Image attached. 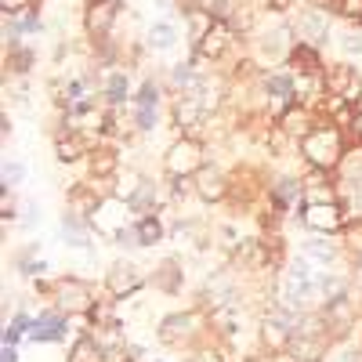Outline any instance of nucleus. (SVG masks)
I'll return each mask as SVG.
<instances>
[{"label": "nucleus", "instance_id": "f257e3e1", "mask_svg": "<svg viewBox=\"0 0 362 362\" xmlns=\"http://www.w3.org/2000/svg\"><path fill=\"white\" fill-rule=\"evenodd\" d=\"M348 134L341 127H334L329 119H322V124H315L305 138L297 141V156L305 167H315V170H326V174H337V167L344 163L348 156Z\"/></svg>", "mask_w": 362, "mask_h": 362}, {"label": "nucleus", "instance_id": "f03ea898", "mask_svg": "<svg viewBox=\"0 0 362 362\" xmlns=\"http://www.w3.org/2000/svg\"><path fill=\"white\" fill-rule=\"evenodd\" d=\"M206 163H210V156H206V141L203 138L174 134V141L167 145V153H163V177L167 181H174V177H196Z\"/></svg>", "mask_w": 362, "mask_h": 362}, {"label": "nucleus", "instance_id": "7ed1b4c3", "mask_svg": "<svg viewBox=\"0 0 362 362\" xmlns=\"http://www.w3.org/2000/svg\"><path fill=\"white\" fill-rule=\"evenodd\" d=\"M51 300H54V308H58V312H66V315L73 319V315H87L90 308H95L98 290H95V283H90V279L62 276V279H54Z\"/></svg>", "mask_w": 362, "mask_h": 362}, {"label": "nucleus", "instance_id": "20e7f679", "mask_svg": "<svg viewBox=\"0 0 362 362\" xmlns=\"http://www.w3.org/2000/svg\"><path fill=\"white\" fill-rule=\"evenodd\" d=\"M203 322H206L203 308H192V312H170V315L156 326V337H160V344H167V348H189L192 341L203 337V329H206Z\"/></svg>", "mask_w": 362, "mask_h": 362}, {"label": "nucleus", "instance_id": "39448f33", "mask_svg": "<svg viewBox=\"0 0 362 362\" xmlns=\"http://www.w3.org/2000/svg\"><path fill=\"white\" fill-rule=\"evenodd\" d=\"M290 25H293L297 44H312V47H319V51L329 44V37H334V22H329V11L312 8V4L297 8L293 18H290Z\"/></svg>", "mask_w": 362, "mask_h": 362}, {"label": "nucleus", "instance_id": "423d86ee", "mask_svg": "<svg viewBox=\"0 0 362 362\" xmlns=\"http://www.w3.org/2000/svg\"><path fill=\"white\" fill-rule=\"evenodd\" d=\"M297 221L319 235H344L348 232V210H344V203H308V206H300Z\"/></svg>", "mask_w": 362, "mask_h": 362}, {"label": "nucleus", "instance_id": "0eeeda50", "mask_svg": "<svg viewBox=\"0 0 362 362\" xmlns=\"http://www.w3.org/2000/svg\"><path fill=\"white\" fill-rule=\"evenodd\" d=\"M119 18V0H87L83 8V33L90 37V44H109L112 25Z\"/></svg>", "mask_w": 362, "mask_h": 362}, {"label": "nucleus", "instance_id": "6e6552de", "mask_svg": "<svg viewBox=\"0 0 362 362\" xmlns=\"http://www.w3.org/2000/svg\"><path fill=\"white\" fill-rule=\"evenodd\" d=\"M145 283H148V279H145L141 264H134V261H127V257L112 261V264H109V272H105V279H102L105 293H109V297H116V300L134 297V293H138Z\"/></svg>", "mask_w": 362, "mask_h": 362}, {"label": "nucleus", "instance_id": "1a4fd4ad", "mask_svg": "<svg viewBox=\"0 0 362 362\" xmlns=\"http://www.w3.org/2000/svg\"><path fill=\"white\" fill-rule=\"evenodd\" d=\"M192 189H196V199L206 203V206H218V203H228V192H232V177L221 163L210 160L196 177H192Z\"/></svg>", "mask_w": 362, "mask_h": 362}, {"label": "nucleus", "instance_id": "9d476101", "mask_svg": "<svg viewBox=\"0 0 362 362\" xmlns=\"http://www.w3.org/2000/svg\"><path fill=\"white\" fill-rule=\"evenodd\" d=\"M131 221H134L131 206H127L124 199H116V196H105L102 206L90 214V228H95V235H98V239H109V243L116 239V232H124Z\"/></svg>", "mask_w": 362, "mask_h": 362}, {"label": "nucleus", "instance_id": "9b49d317", "mask_svg": "<svg viewBox=\"0 0 362 362\" xmlns=\"http://www.w3.org/2000/svg\"><path fill=\"white\" fill-rule=\"evenodd\" d=\"M326 95H341L355 109L362 105V73L351 62H334L326 66Z\"/></svg>", "mask_w": 362, "mask_h": 362}, {"label": "nucleus", "instance_id": "f8f14e48", "mask_svg": "<svg viewBox=\"0 0 362 362\" xmlns=\"http://www.w3.org/2000/svg\"><path fill=\"white\" fill-rule=\"evenodd\" d=\"M344 243L337 235H319V232H312L308 239H300V247H297V254L300 257H308L312 264H319V268H334L341 257H344Z\"/></svg>", "mask_w": 362, "mask_h": 362}, {"label": "nucleus", "instance_id": "ddd939ff", "mask_svg": "<svg viewBox=\"0 0 362 362\" xmlns=\"http://www.w3.org/2000/svg\"><path fill=\"white\" fill-rule=\"evenodd\" d=\"M58 235H62V247L69 250H95V228H90L87 218H80L76 210H62V218H58Z\"/></svg>", "mask_w": 362, "mask_h": 362}, {"label": "nucleus", "instance_id": "4468645a", "mask_svg": "<svg viewBox=\"0 0 362 362\" xmlns=\"http://www.w3.org/2000/svg\"><path fill=\"white\" fill-rule=\"evenodd\" d=\"M83 163H87V181H112L119 170H124V153H119L112 141H98L95 153H90Z\"/></svg>", "mask_w": 362, "mask_h": 362}, {"label": "nucleus", "instance_id": "2eb2a0df", "mask_svg": "<svg viewBox=\"0 0 362 362\" xmlns=\"http://www.w3.org/2000/svg\"><path fill=\"white\" fill-rule=\"evenodd\" d=\"M66 334H69V315L58 312L54 305L33 315V329H29V337H33L37 344H58V341H66Z\"/></svg>", "mask_w": 362, "mask_h": 362}, {"label": "nucleus", "instance_id": "dca6fc26", "mask_svg": "<svg viewBox=\"0 0 362 362\" xmlns=\"http://www.w3.org/2000/svg\"><path fill=\"white\" fill-rule=\"evenodd\" d=\"M109 192L105 189H98V181H73V185L66 189V210H76L80 218H87L90 221V214L102 206V199H105Z\"/></svg>", "mask_w": 362, "mask_h": 362}, {"label": "nucleus", "instance_id": "f3484780", "mask_svg": "<svg viewBox=\"0 0 362 362\" xmlns=\"http://www.w3.org/2000/svg\"><path fill=\"white\" fill-rule=\"evenodd\" d=\"M134 98V90H131V76H127V69H105L102 73V102L109 105V109H124L127 102Z\"/></svg>", "mask_w": 362, "mask_h": 362}, {"label": "nucleus", "instance_id": "a211bd4d", "mask_svg": "<svg viewBox=\"0 0 362 362\" xmlns=\"http://www.w3.org/2000/svg\"><path fill=\"white\" fill-rule=\"evenodd\" d=\"M87 322L95 326V334H102V329H119L124 322H119V300L116 297H98L95 308L87 312Z\"/></svg>", "mask_w": 362, "mask_h": 362}, {"label": "nucleus", "instance_id": "6ab92c4d", "mask_svg": "<svg viewBox=\"0 0 362 362\" xmlns=\"http://www.w3.org/2000/svg\"><path fill=\"white\" fill-rule=\"evenodd\" d=\"M286 66L293 73H326V62H322V51L312 47V44H293Z\"/></svg>", "mask_w": 362, "mask_h": 362}, {"label": "nucleus", "instance_id": "aec40b11", "mask_svg": "<svg viewBox=\"0 0 362 362\" xmlns=\"http://www.w3.org/2000/svg\"><path fill=\"white\" fill-rule=\"evenodd\" d=\"M134 228H138V243L141 250H153L167 239V221L163 214H145V218H134Z\"/></svg>", "mask_w": 362, "mask_h": 362}, {"label": "nucleus", "instance_id": "412c9836", "mask_svg": "<svg viewBox=\"0 0 362 362\" xmlns=\"http://www.w3.org/2000/svg\"><path fill=\"white\" fill-rule=\"evenodd\" d=\"M66 362H109V358H105V348H102V341H98L95 334H80V337L69 344Z\"/></svg>", "mask_w": 362, "mask_h": 362}, {"label": "nucleus", "instance_id": "4be33fe9", "mask_svg": "<svg viewBox=\"0 0 362 362\" xmlns=\"http://www.w3.org/2000/svg\"><path fill=\"white\" fill-rule=\"evenodd\" d=\"M181 283H185V272H181V257H167L160 261V268L153 272V286L163 293H177Z\"/></svg>", "mask_w": 362, "mask_h": 362}, {"label": "nucleus", "instance_id": "5701e85b", "mask_svg": "<svg viewBox=\"0 0 362 362\" xmlns=\"http://www.w3.org/2000/svg\"><path fill=\"white\" fill-rule=\"evenodd\" d=\"M141 181H145V174H141L138 167H124V170H119V174L109 181V196L131 203V199H134V192L141 189Z\"/></svg>", "mask_w": 362, "mask_h": 362}, {"label": "nucleus", "instance_id": "b1692460", "mask_svg": "<svg viewBox=\"0 0 362 362\" xmlns=\"http://www.w3.org/2000/svg\"><path fill=\"white\" fill-rule=\"evenodd\" d=\"M174 44H177V29H174L170 18H160L145 29V47L148 51H170Z\"/></svg>", "mask_w": 362, "mask_h": 362}, {"label": "nucleus", "instance_id": "393cba45", "mask_svg": "<svg viewBox=\"0 0 362 362\" xmlns=\"http://www.w3.org/2000/svg\"><path fill=\"white\" fill-rule=\"evenodd\" d=\"M134 109H160L163 105V83L156 76H145L134 90V98H131Z\"/></svg>", "mask_w": 362, "mask_h": 362}, {"label": "nucleus", "instance_id": "a878e982", "mask_svg": "<svg viewBox=\"0 0 362 362\" xmlns=\"http://www.w3.org/2000/svg\"><path fill=\"white\" fill-rule=\"evenodd\" d=\"M33 62H37V54H33V47H25V44H15V47L4 51V69L11 76H25L29 69H33Z\"/></svg>", "mask_w": 362, "mask_h": 362}, {"label": "nucleus", "instance_id": "bb28decb", "mask_svg": "<svg viewBox=\"0 0 362 362\" xmlns=\"http://www.w3.org/2000/svg\"><path fill=\"white\" fill-rule=\"evenodd\" d=\"M25 177H29V167H25V160H4V167H0V185L18 189Z\"/></svg>", "mask_w": 362, "mask_h": 362}, {"label": "nucleus", "instance_id": "cd10ccee", "mask_svg": "<svg viewBox=\"0 0 362 362\" xmlns=\"http://www.w3.org/2000/svg\"><path fill=\"white\" fill-rule=\"evenodd\" d=\"M131 124H134V134H153L160 127V109H134L131 105Z\"/></svg>", "mask_w": 362, "mask_h": 362}, {"label": "nucleus", "instance_id": "c85d7f7f", "mask_svg": "<svg viewBox=\"0 0 362 362\" xmlns=\"http://www.w3.org/2000/svg\"><path fill=\"white\" fill-rule=\"evenodd\" d=\"M337 37V47L344 51V58H362V25H348L344 33H334Z\"/></svg>", "mask_w": 362, "mask_h": 362}, {"label": "nucleus", "instance_id": "c756f323", "mask_svg": "<svg viewBox=\"0 0 362 362\" xmlns=\"http://www.w3.org/2000/svg\"><path fill=\"white\" fill-rule=\"evenodd\" d=\"M40 221H44V210H40V203H22L18 225H22V228H37Z\"/></svg>", "mask_w": 362, "mask_h": 362}, {"label": "nucleus", "instance_id": "7c9ffc66", "mask_svg": "<svg viewBox=\"0 0 362 362\" xmlns=\"http://www.w3.org/2000/svg\"><path fill=\"white\" fill-rule=\"evenodd\" d=\"M112 243L119 247V250H141V243H138V228H134V221L124 228V232H116V239Z\"/></svg>", "mask_w": 362, "mask_h": 362}, {"label": "nucleus", "instance_id": "2f4dec72", "mask_svg": "<svg viewBox=\"0 0 362 362\" xmlns=\"http://www.w3.org/2000/svg\"><path fill=\"white\" fill-rule=\"evenodd\" d=\"M18 25H22V37H29V33H40V29H44L40 11H37V8H29L25 15H18Z\"/></svg>", "mask_w": 362, "mask_h": 362}, {"label": "nucleus", "instance_id": "473e14b6", "mask_svg": "<svg viewBox=\"0 0 362 362\" xmlns=\"http://www.w3.org/2000/svg\"><path fill=\"white\" fill-rule=\"evenodd\" d=\"M337 15H341V18H348L351 25H362V0H341Z\"/></svg>", "mask_w": 362, "mask_h": 362}, {"label": "nucleus", "instance_id": "72a5a7b5", "mask_svg": "<svg viewBox=\"0 0 362 362\" xmlns=\"http://www.w3.org/2000/svg\"><path fill=\"white\" fill-rule=\"evenodd\" d=\"M29 8H33V0H0V11H4V18H18V15H25Z\"/></svg>", "mask_w": 362, "mask_h": 362}, {"label": "nucleus", "instance_id": "f704fd0d", "mask_svg": "<svg viewBox=\"0 0 362 362\" xmlns=\"http://www.w3.org/2000/svg\"><path fill=\"white\" fill-rule=\"evenodd\" d=\"M268 15H276V18H283L286 11H297V0H268Z\"/></svg>", "mask_w": 362, "mask_h": 362}, {"label": "nucleus", "instance_id": "c9c22d12", "mask_svg": "<svg viewBox=\"0 0 362 362\" xmlns=\"http://www.w3.org/2000/svg\"><path fill=\"white\" fill-rule=\"evenodd\" d=\"M8 326H11V329H18V334H29V329H33V315H29V312H15Z\"/></svg>", "mask_w": 362, "mask_h": 362}, {"label": "nucleus", "instance_id": "e433bc0d", "mask_svg": "<svg viewBox=\"0 0 362 362\" xmlns=\"http://www.w3.org/2000/svg\"><path fill=\"white\" fill-rule=\"evenodd\" d=\"M334 362H362V351L358 348H344V351L334 355Z\"/></svg>", "mask_w": 362, "mask_h": 362}, {"label": "nucleus", "instance_id": "4c0bfd02", "mask_svg": "<svg viewBox=\"0 0 362 362\" xmlns=\"http://www.w3.org/2000/svg\"><path fill=\"white\" fill-rule=\"evenodd\" d=\"M305 4H312V8H322V11H337V8H341V0H305Z\"/></svg>", "mask_w": 362, "mask_h": 362}, {"label": "nucleus", "instance_id": "58836bf2", "mask_svg": "<svg viewBox=\"0 0 362 362\" xmlns=\"http://www.w3.org/2000/svg\"><path fill=\"white\" fill-rule=\"evenodd\" d=\"M18 341H22V334H18V329H11V326H4V344H11V348H18Z\"/></svg>", "mask_w": 362, "mask_h": 362}, {"label": "nucleus", "instance_id": "ea45409f", "mask_svg": "<svg viewBox=\"0 0 362 362\" xmlns=\"http://www.w3.org/2000/svg\"><path fill=\"white\" fill-rule=\"evenodd\" d=\"M0 362H18V348L4 344V348H0Z\"/></svg>", "mask_w": 362, "mask_h": 362}, {"label": "nucleus", "instance_id": "a19ab883", "mask_svg": "<svg viewBox=\"0 0 362 362\" xmlns=\"http://www.w3.org/2000/svg\"><path fill=\"white\" fill-rule=\"evenodd\" d=\"M0 134H4V138L11 134V116L8 112H0Z\"/></svg>", "mask_w": 362, "mask_h": 362}, {"label": "nucleus", "instance_id": "79ce46f5", "mask_svg": "<svg viewBox=\"0 0 362 362\" xmlns=\"http://www.w3.org/2000/svg\"><path fill=\"white\" fill-rule=\"evenodd\" d=\"M250 362H276V358H272V355H254Z\"/></svg>", "mask_w": 362, "mask_h": 362}, {"label": "nucleus", "instance_id": "37998d69", "mask_svg": "<svg viewBox=\"0 0 362 362\" xmlns=\"http://www.w3.org/2000/svg\"><path fill=\"white\" fill-rule=\"evenodd\" d=\"M153 362H163V358H153Z\"/></svg>", "mask_w": 362, "mask_h": 362}, {"label": "nucleus", "instance_id": "c03bdc74", "mask_svg": "<svg viewBox=\"0 0 362 362\" xmlns=\"http://www.w3.org/2000/svg\"><path fill=\"white\" fill-rule=\"evenodd\" d=\"M124 362H134V358H124Z\"/></svg>", "mask_w": 362, "mask_h": 362}]
</instances>
